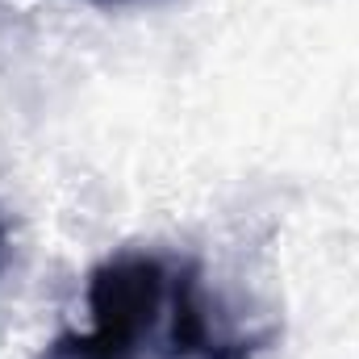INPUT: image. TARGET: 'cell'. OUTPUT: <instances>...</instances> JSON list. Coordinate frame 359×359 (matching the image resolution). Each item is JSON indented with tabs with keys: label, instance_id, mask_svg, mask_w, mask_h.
<instances>
[{
	"label": "cell",
	"instance_id": "cell-2",
	"mask_svg": "<svg viewBox=\"0 0 359 359\" xmlns=\"http://www.w3.org/2000/svg\"><path fill=\"white\" fill-rule=\"evenodd\" d=\"M264 339H217L201 301L196 268L176 276L172 292V330H168V355L176 359H251Z\"/></svg>",
	"mask_w": 359,
	"mask_h": 359
},
{
	"label": "cell",
	"instance_id": "cell-5",
	"mask_svg": "<svg viewBox=\"0 0 359 359\" xmlns=\"http://www.w3.org/2000/svg\"><path fill=\"white\" fill-rule=\"evenodd\" d=\"M88 4H96V8H113V4H126V0H88Z\"/></svg>",
	"mask_w": 359,
	"mask_h": 359
},
{
	"label": "cell",
	"instance_id": "cell-1",
	"mask_svg": "<svg viewBox=\"0 0 359 359\" xmlns=\"http://www.w3.org/2000/svg\"><path fill=\"white\" fill-rule=\"evenodd\" d=\"M168 292V271L155 255H113L88 276V334H67L92 359H130L142 334L159 322Z\"/></svg>",
	"mask_w": 359,
	"mask_h": 359
},
{
	"label": "cell",
	"instance_id": "cell-3",
	"mask_svg": "<svg viewBox=\"0 0 359 359\" xmlns=\"http://www.w3.org/2000/svg\"><path fill=\"white\" fill-rule=\"evenodd\" d=\"M42 359H88V355H84V351H80V347L63 334V339H55V343L46 347V355H42Z\"/></svg>",
	"mask_w": 359,
	"mask_h": 359
},
{
	"label": "cell",
	"instance_id": "cell-4",
	"mask_svg": "<svg viewBox=\"0 0 359 359\" xmlns=\"http://www.w3.org/2000/svg\"><path fill=\"white\" fill-rule=\"evenodd\" d=\"M8 268V230H4V217H0V271Z\"/></svg>",
	"mask_w": 359,
	"mask_h": 359
}]
</instances>
